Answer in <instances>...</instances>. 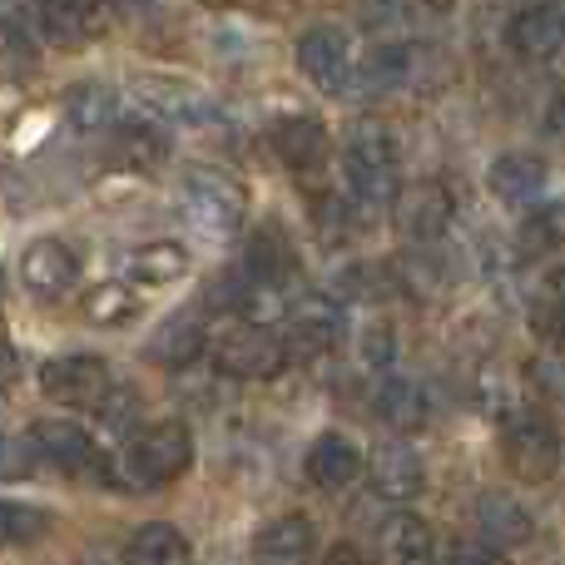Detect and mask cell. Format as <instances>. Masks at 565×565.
<instances>
[{"mask_svg": "<svg viewBox=\"0 0 565 565\" xmlns=\"http://www.w3.org/2000/svg\"><path fill=\"white\" fill-rule=\"evenodd\" d=\"M179 209H184V218L199 228V234L234 238L248 218V194L234 174L199 164V169H189L184 184H179Z\"/></svg>", "mask_w": 565, "mask_h": 565, "instance_id": "7a4b0ae2", "label": "cell"}, {"mask_svg": "<svg viewBox=\"0 0 565 565\" xmlns=\"http://www.w3.org/2000/svg\"><path fill=\"white\" fill-rule=\"evenodd\" d=\"M298 70L318 89H328V95H342V89H348V79L358 75V70H352V40H348V30L312 25L308 35L298 40Z\"/></svg>", "mask_w": 565, "mask_h": 565, "instance_id": "52a82bcc", "label": "cell"}, {"mask_svg": "<svg viewBox=\"0 0 565 565\" xmlns=\"http://www.w3.org/2000/svg\"><path fill=\"white\" fill-rule=\"evenodd\" d=\"M382 551H387V561H397V565H427L431 551H437V536H431V526L422 516L397 511V516L382 526Z\"/></svg>", "mask_w": 565, "mask_h": 565, "instance_id": "cb8c5ba5", "label": "cell"}, {"mask_svg": "<svg viewBox=\"0 0 565 565\" xmlns=\"http://www.w3.org/2000/svg\"><path fill=\"white\" fill-rule=\"evenodd\" d=\"M447 565H507V556L497 546H487V541H451Z\"/></svg>", "mask_w": 565, "mask_h": 565, "instance_id": "836d02e7", "label": "cell"}, {"mask_svg": "<svg viewBox=\"0 0 565 565\" xmlns=\"http://www.w3.org/2000/svg\"><path fill=\"white\" fill-rule=\"evenodd\" d=\"M189 556H194V551H189L184 531L169 526V521H149V526H139L125 546L129 565H189Z\"/></svg>", "mask_w": 565, "mask_h": 565, "instance_id": "603a6c76", "label": "cell"}, {"mask_svg": "<svg viewBox=\"0 0 565 565\" xmlns=\"http://www.w3.org/2000/svg\"><path fill=\"white\" fill-rule=\"evenodd\" d=\"M292 342L308 352H328L342 342L348 332V318H342V302H332L328 292H308L302 302H292Z\"/></svg>", "mask_w": 565, "mask_h": 565, "instance_id": "9a60e30c", "label": "cell"}, {"mask_svg": "<svg viewBox=\"0 0 565 565\" xmlns=\"http://www.w3.org/2000/svg\"><path fill=\"white\" fill-rule=\"evenodd\" d=\"M477 531H481L487 546L511 551V546H526V541L536 536V521H531V511L521 507L516 497H507V491H487V497L477 501Z\"/></svg>", "mask_w": 565, "mask_h": 565, "instance_id": "4fadbf2b", "label": "cell"}, {"mask_svg": "<svg viewBox=\"0 0 565 565\" xmlns=\"http://www.w3.org/2000/svg\"><path fill=\"white\" fill-rule=\"evenodd\" d=\"M546 382H556L551 392H561V397H565V367H546Z\"/></svg>", "mask_w": 565, "mask_h": 565, "instance_id": "ee69618b", "label": "cell"}, {"mask_svg": "<svg viewBox=\"0 0 565 565\" xmlns=\"http://www.w3.org/2000/svg\"><path fill=\"white\" fill-rule=\"evenodd\" d=\"M109 6H115L119 15H145V10H154V0H109Z\"/></svg>", "mask_w": 565, "mask_h": 565, "instance_id": "b9f144b4", "label": "cell"}, {"mask_svg": "<svg viewBox=\"0 0 565 565\" xmlns=\"http://www.w3.org/2000/svg\"><path fill=\"white\" fill-rule=\"evenodd\" d=\"M218 367L238 382H274L288 367V342L274 328H258V322L228 328L218 338Z\"/></svg>", "mask_w": 565, "mask_h": 565, "instance_id": "5b68a950", "label": "cell"}, {"mask_svg": "<svg viewBox=\"0 0 565 565\" xmlns=\"http://www.w3.org/2000/svg\"><path fill=\"white\" fill-rule=\"evenodd\" d=\"M451 218H457V199H451V189L437 184V179L412 184L397 194V228L412 244H437L451 228Z\"/></svg>", "mask_w": 565, "mask_h": 565, "instance_id": "ba28073f", "label": "cell"}, {"mask_svg": "<svg viewBox=\"0 0 565 565\" xmlns=\"http://www.w3.org/2000/svg\"><path fill=\"white\" fill-rule=\"evenodd\" d=\"M372 407H377V417L387 422V427L417 431L422 422H427V392L407 377H382L377 392H372Z\"/></svg>", "mask_w": 565, "mask_h": 565, "instance_id": "7402d4cb", "label": "cell"}, {"mask_svg": "<svg viewBox=\"0 0 565 565\" xmlns=\"http://www.w3.org/2000/svg\"><path fill=\"white\" fill-rule=\"evenodd\" d=\"M189 461H194V431L184 422H154V427L129 437L119 467L135 487H164V481L184 477Z\"/></svg>", "mask_w": 565, "mask_h": 565, "instance_id": "3957f363", "label": "cell"}, {"mask_svg": "<svg viewBox=\"0 0 565 565\" xmlns=\"http://www.w3.org/2000/svg\"><path fill=\"white\" fill-rule=\"evenodd\" d=\"M125 149H129V159H135V164H154V159L164 154V139L149 135V129H129V135H125Z\"/></svg>", "mask_w": 565, "mask_h": 565, "instance_id": "e575fe53", "label": "cell"}, {"mask_svg": "<svg viewBox=\"0 0 565 565\" xmlns=\"http://www.w3.org/2000/svg\"><path fill=\"white\" fill-rule=\"evenodd\" d=\"M556 244H561V214L556 209H536V214L516 228V254L521 258H546Z\"/></svg>", "mask_w": 565, "mask_h": 565, "instance_id": "4dcf8cb0", "label": "cell"}, {"mask_svg": "<svg viewBox=\"0 0 565 565\" xmlns=\"http://www.w3.org/2000/svg\"><path fill=\"white\" fill-rule=\"evenodd\" d=\"M551 298H556V308H565V268L551 278Z\"/></svg>", "mask_w": 565, "mask_h": 565, "instance_id": "7bdbcfd3", "label": "cell"}, {"mask_svg": "<svg viewBox=\"0 0 565 565\" xmlns=\"http://www.w3.org/2000/svg\"><path fill=\"white\" fill-rule=\"evenodd\" d=\"M125 268H129V278L145 282V288H164V282L189 274V254L179 244H145L129 254Z\"/></svg>", "mask_w": 565, "mask_h": 565, "instance_id": "484cf974", "label": "cell"}, {"mask_svg": "<svg viewBox=\"0 0 565 565\" xmlns=\"http://www.w3.org/2000/svg\"><path fill=\"white\" fill-rule=\"evenodd\" d=\"M501 457L521 481H546L561 461V437L546 412H511L501 427Z\"/></svg>", "mask_w": 565, "mask_h": 565, "instance_id": "277c9868", "label": "cell"}, {"mask_svg": "<svg viewBox=\"0 0 565 565\" xmlns=\"http://www.w3.org/2000/svg\"><path fill=\"white\" fill-rule=\"evenodd\" d=\"M367 477H372V491H377L382 501H412V497H422V487H427V467H422V457L407 447V441H382V447L367 457Z\"/></svg>", "mask_w": 565, "mask_h": 565, "instance_id": "9c48e42d", "label": "cell"}, {"mask_svg": "<svg viewBox=\"0 0 565 565\" xmlns=\"http://www.w3.org/2000/svg\"><path fill=\"white\" fill-rule=\"evenodd\" d=\"M526 6H541V10H556V0H526Z\"/></svg>", "mask_w": 565, "mask_h": 565, "instance_id": "bcb514c9", "label": "cell"}, {"mask_svg": "<svg viewBox=\"0 0 565 565\" xmlns=\"http://www.w3.org/2000/svg\"><path fill=\"white\" fill-rule=\"evenodd\" d=\"M65 115L75 129H85V135H95V129H109L119 115V95L109 85H99V79H79V85H70L65 95Z\"/></svg>", "mask_w": 565, "mask_h": 565, "instance_id": "d4e9b609", "label": "cell"}, {"mask_svg": "<svg viewBox=\"0 0 565 565\" xmlns=\"http://www.w3.org/2000/svg\"><path fill=\"white\" fill-rule=\"evenodd\" d=\"M40 392L55 402H65V407H95L115 392V377H109V367L99 358H89V352H65V358H50L45 367H40Z\"/></svg>", "mask_w": 565, "mask_h": 565, "instance_id": "8992f818", "label": "cell"}, {"mask_svg": "<svg viewBox=\"0 0 565 565\" xmlns=\"http://www.w3.org/2000/svg\"><path fill=\"white\" fill-rule=\"evenodd\" d=\"M417 6H427V10H447V6H457V0H417Z\"/></svg>", "mask_w": 565, "mask_h": 565, "instance_id": "f6af8a7d", "label": "cell"}, {"mask_svg": "<svg viewBox=\"0 0 565 565\" xmlns=\"http://www.w3.org/2000/svg\"><path fill=\"white\" fill-rule=\"evenodd\" d=\"M546 135L565 149V99H556V105H551V115H546Z\"/></svg>", "mask_w": 565, "mask_h": 565, "instance_id": "74e56055", "label": "cell"}, {"mask_svg": "<svg viewBox=\"0 0 565 565\" xmlns=\"http://www.w3.org/2000/svg\"><path fill=\"white\" fill-rule=\"evenodd\" d=\"M322 565H367V556H362L358 546H332V551H328V561H322Z\"/></svg>", "mask_w": 565, "mask_h": 565, "instance_id": "f35d334b", "label": "cell"}, {"mask_svg": "<svg viewBox=\"0 0 565 565\" xmlns=\"http://www.w3.org/2000/svg\"><path fill=\"white\" fill-rule=\"evenodd\" d=\"M50 531V516L25 501H0V546H30Z\"/></svg>", "mask_w": 565, "mask_h": 565, "instance_id": "f546056e", "label": "cell"}, {"mask_svg": "<svg viewBox=\"0 0 565 565\" xmlns=\"http://www.w3.org/2000/svg\"><path fill=\"white\" fill-rule=\"evenodd\" d=\"M204 342H209L204 312H174L149 338V362H159V367H189L204 352Z\"/></svg>", "mask_w": 565, "mask_h": 565, "instance_id": "ac0fdd59", "label": "cell"}, {"mask_svg": "<svg viewBox=\"0 0 565 565\" xmlns=\"http://www.w3.org/2000/svg\"><path fill=\"white\" fill-rule=\"evenodd\" d=\"M30 441H35L40 457H50L60 471L95 467V437H89L85 427H75V422H65V417H40L35 427H30Z\"/></svg>", "mask_w": 565, "mask_h": 565, "instance_id": "2e32d148", "label": "cell"}, {"mask_svg": "<svg viewBox=\"0 0 565 565\" xmlns=\"http://www.w3.org/2000/svg\"><path fill=\"white\" fill-rule=\"evenodd\" d=\"M129 412H135V397H129V392H109L105 402H99V417L109 422V427H119V422H129Z\"/></svg>", "mask_w": 565, "mask_h": 565, "instance_id": "8d00e7d4", "label": "cell"}, {"mask_svg": "<svg viewBox=\"0 0 565 565\" xmlns=\"http://www.w3.org/2000/svg\"><path fill=\"white\" fill-rule=\"evenodd\" d=\"M487 184H491V194H497L501 204H536V199L546 194V159L526 154V149L501 154L497 164H491Z\"/></svg>", "mask_w": 565, "mask_h": 565, "instance_id": "e0dca14e", "label": "cell"}, {"mask_svg": "<svg viewBox=\"0 0 565 565\" xmlns=\"http://www.w3.org/2000/svg\"><path fill=\"white\" fill-rule=\"evenodd\" d=\"M135 312H139V302L125 282H99V288L85 292V318L95 328H125V322H135Z\"/></svg>", "mask_w": 565, "mask_h": 565, "instance_id": "f1b7e54d", "label": "cell"}, {"mask_svg": "<svg viewBox=\"0 0 565 565\" xmlns=\"http://www.w3.org/2000/svg\"><path fill=\"white\" fill-rule=\"evenodd\" d=\"M204 6H228V0H204Z\"/></svg>", "mask_w": 565, "mask_h": 565, "instance_id": "7dc6e473", "label": "cell"}, {"mask_svg": "<svg viewBox=\"0 0 565 565\" xmlns=\"http://www.w3.org/2000/svg\"><path fill=\"white\" fill-rule=\"evenodd\" d=\"M135 95L145 99L154 115H174V119H209V99H199L194 89L169 85V79H139Z\"/></svg>", "mask_w": 565, "mask_h": 565, "instance_id": "4316f807", "label": "cell"}, {"mask_svg": "<svg viewBox=\"0 0 565 565\" xmlns=\"http://www.w3.org/2000/svg\"><path fill=\"white\" fill-rule=\"evenodd\" d=\"M274 154L292 169V174L308 179V174H318V169L328 164L332 139H328V129H322L318 119L292 115V119H278L274 125Z\"/></svg>", "mask_w": 565, "mask_h": 565, "instance_id": "7c38bea8", "label": "cell"}, {"mask_svg": "<svg viewBox=\"0 0 565 565\" xmlns=\"http://www.w3.org/2000/svg\"><path fill=\"white\" fill-rule=\"evenodd\" d=\"M312 546H318V531H312L308 516H274L254 536V551L264 565H298Z\"/></svg>", "mask_w": 565, "mask_h": 565, "instance_id": "d6986e66", "label": "cell"}, {"mask_svg": "<svg viewBox=\"0 0 565 565\" xmlns=\"http://www.w3.org/2000/svg\"><path fill=\"white\" fill-rule=\"evenodd\" d=\"M20 278L35 298H65L79 278V258L70 254L60 238H35V244L20 254Z\"/></svg>", "mask_w": 565, "mask_h": 565, "instance_id": "30bf717a", "label": "cell"}, {"mask_svg": "<svg viewBox=\"0 0 565 565\" xmlns=\"http://www.w3.org/2000/svg\"><path fill=\"white\" fill-rule=\"evenodd\" d=\"M362 362H367V367H392V358H397V332H392V322H367V328H362Z\"/></svg>", "mask_w": 565, "mask_h": 565, "instance_id": "d6a6232c", "label": "cell"}, {"mask_svg": "<svg viewBox=\"0 0 565 565\" xmlns=\"http://www.w3.org/2000/svg\"><path fill=\"white\" fill-rule=\"evenodd\" d=\"M507 35H511V45H516L521 55L546 60V55H556V50H561V40H565V20L556 15V10L526 6V10H516V15H511Z\"/></svg>", "mask_w": 565, "mask_h": 565, "instance_id": "44dd1931", "label": "cell"}, {"mask_svg": "<svg viewBox=\"0 0 565 565\" xmlns=\"http://www.w3.org/2000/svg\"><path fill=\"white\" fill-rule=\"evenodd\" d=\"M10 382H15V352L0 342V387H10Z\"/></svg>", "mask_w": 565, "mask_h": 565, "instance_id": "60d3db41", "label": "cell"}, {"mask_svg": "<svg viewBox=\"0 0 565 565\" xmlns=\"http://www.w3.org/2000/svg\"><path fill=\"white\" fill-rule=\"evenodd\" d=\"M244 268H248V278H254V282L282 288V278H288L292 268H298V254H292L288 234H282L278 224H268V228H258V234L248 238V258H244Z\"/></svg>", "mask_w": 565, "mask_h": 565, "instance_id": "ffe728a7", "label": "cell"}, {"mask_svg": "<svg viewBox=\"0 0 565 565\" xmlns=\"http://www.w3.org/2000/svg\"><path fill=\"white\" fill-rule=\"evenodd\" d=\"M342 164H348V184L352 199L367 209L397 204L402 194V154H397V135H392L382 119H358L342 149Z\"/></svg>", "mask_w": 565, "mask_h": 565, "instance_id": "6da1fadb", "label": "cell"}, {"mask_svg": "<svg viewBox=\"0 0 565 565\" xmlns=\"http://www.w3.org/2000/svg\"><path fill=\"white\" fill-rule=\"evenodd\" d=\"M362 471H367V457H362L358 441L338 437V431H328V437L312 441V451H308V477H312V487H322V491H348L352 481L362 477Z\"/></svg>", "mask_w": 565, "mask_h": 565, "instance_id": "5bb4252c", "label": "cell"}, {"mask_svg": "<svg viewBox=\"0 0 565 565\" xmlns=\"http://www.w3.org/2000/svg\"><path fill=\"white\" fill-rule=\"evenodd\" d=\"M35 471V441L0 431V481H20Z\"/></svg>", "mask_w": 565, "mask_h": 565, "instance_id": "1f68e13d", "label": "cell"}, {"mask_svg": "<svg viewBox=\"0 0 565 565\" xmlns=\"http://www.w3.org/2000/svg\"><path fill=\"white\" fill-rule=\"evenodd\" d=\"M536 332L551 342V348L565 352V308H541L536 312Z\"/></svg>", "mask_w": 565, "mask_h": 565, "instance_id": "d590c367", "label": "cell"}, {"mask_svg": "<svg viewBox=\"0 0 565 565\" xmlns=\"http://www.w3.org/2000/svg\"><path fill=\"white\" fill-rule=\"evenodd\" d=\"M412 75V50L407 45H377L367 60H362L358 79L367 95H382V89H397L402 79Z\"/></svg>", "mask_w": 565, "mask_h": 565, "instance_id": "83f0119b", "label": "cell"}, {"mask_svg": "<svg viewBox=\"0 0 565 565\" xmlns=\"http://www.w3.org/2000/svg\"><path fill=\"white\" fill-rule=\"evenodd\" d=\"M25 15V0H0V30H15Z\"/></svg>", "mask_w": 565, "mask_h": 565, "instance_id": "ab89813d", "label": "cell"}, {"mask_svg": "<svg viewBox=\"0 0 565 565\" xmlns=\"http://www.w3.org/2000/svg\"><path fill=\"white\" fill-rule=\"evenodd\" d=\"M105 25V0H45L40 30L55 50H85Z\"/></svg>", "mask_w": 565, "mask_h": 565, "instance_id": "8fae6325", "label": "cell"}]
</instances>
